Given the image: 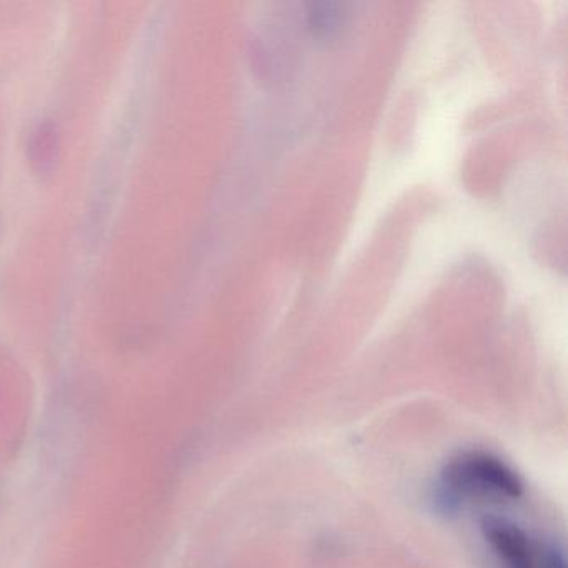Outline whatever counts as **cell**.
Wrapping results in <instances>:
<instances>
[{"label":"cell","mask_w":568,"mask_h":568,"mask_svg":"<svg viewBox=\"0 0 568 568\" xmlns=\"http://www.w3.org/2000/svg\"><path fill=\"white\" fill-rule=\"evenodd\" d=\"M347 11L338 2H312L307 6V29L318 39H332L341 34L347 24Z\"/></svg>","instance_id":"3"},{"label":"cell","mask_w":568,"mask_h":568,"mask_svg":"<svg viewBox=\"0 0 568 568\" xmlns=\"http://www.w3.org/2000/svg\"><path fill=\"white\" fill-rule=\"evenodd\" d=\"M481 534L505 568H540L544 548L514 521L487 515L481 520Z\"/></svg>","instance_id":"2"},{"label":"cell","mask_w":568,"mask_h":568,"mask_svg":"<svg viewBox=\"0 0 568 568\" xmlns=\"http://www.w3.org/2000/svg\"><path fill=\"white\" fill-rule=\"evenodd\" d=\"M540 568H567V560L561 548L548 545L541 554Z\"/></svg>","instance_id":"4"},{"label":"cell","mask_w":568,"mask_h":568,"mask_svg":"<svg viewBox=\"0 0 568 568\" xmlns=\"http://www.w3.org/2000/svg\"><path fill=\"white\" fill-rule=\"evenodd\" d=\"M467 495H495L520 498L524 481L520 475L495 455L487 452H464L452 458L442 471L438 504L447 511L455 510Z\"/></svg>","instance_id":"1"}]
</instances>
